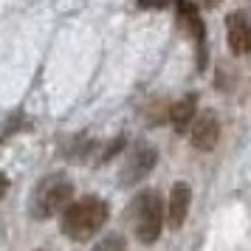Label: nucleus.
Here are the masks:
<instances>
[{
	"label": "nucleus",
	"mask_w": 251,
	"mask_h": 251,
	"mask_svg": "<svg viewBox=\"0 0 251 251\" xmlns=\"http://www.w3.org/2000/svg\"><path fill=\"white\" fill-rule=\"evenodd\" d=\"M130 223L136 231L138 243L152 246L164 231V198L158 189H144L136 195V201L130 206Z\"/></svg>",
	"instance_id": "3"
},
{
	"label": "nucleus",
	"mask_w": 251,
	"mask_h": 251,
	"mask_svg": "<svg viewBox=\"0 0 251 251\" xmlns=\"http://www.w3.org/2000/svg\"><path fill=\"white\" fill-rule=\"evenodd\" d=\"M91 251H127V243H125L122 234H107V237H102Z\"/></svg>",
	"instance_id": "10"
},
{
	"label": "nucleus",
	"mask_w": 251,
	"mask_h": 251,
	"mask_svg": "<svg viewBox=\"0 0 251 251\" xmlns=\"http://www.w3.org/2000/svg\"><path fill=\"white\" fill-rule=\"evenodd\" d=\"M217 138H220V122H217V116L212 110H203L198 116V122L192 125V130H189V141H192L195 150L209 152V150L217 147Z\"/></svg>",
	"instance_id": "6"
},
{
	"label": "nucleus",
	"mask_w": 251,
	"mask_h": 251,
	"mask_svg": "<svg viewBox=\"0 0 251 251\" xmlns=\"http://www.w3.org/2000/svg\"><path fill=\"white\" fill-rule=\"evenodd\" d=\"M74 203V183L65 172H51L43 175L28 198V212L34 220H48L54 215H65Z\"/></svg>",
	"instance_id": "2"
},
{
	"label": "nucleus",
	"mask_w": 251,
	"mask_h": 251,
	"mask_svg": "<svg viewBox=\"0 0 251 251\" xmlns=\"http://www.w3.org/2000/svg\"><path fill=\"white\" fill-rule=\"evenodd\" d=\"M226 34L231 54H237V57L251 54V20L243 12H231L226 17Z\"/></svg>",
	"instance_id": "7"
},
{
	"label": "nucleus",
	"mask_w": 251,
	"mask_h": 251,
	"mask_svg": "<svg viewBox=\"0 0 251 251\" xmlns=\"http://www.w3.org/2000/svg\"><path fill=\"white\" fill-rule=\"evenodd\" d=\"M178 23L183 25V31L195 40V46H198V62H201V68H203V59H206V25L201 20V12H198V6L189 3V0H178Z\"/></svg>",
	"instance_id": "5"
},
{
	"label": "nucleus",
	"mask_w": 251,
	"mask_h": 251,
	"mask_svg": "<svg viewBox=\"0 0 251 251\" xmlns=\"http://www.w3.org/2000/svg\"><path fill=\"white\" fill-rule=\"evenodd\" d=\"M107 223V203H104L99 195H85L76 198L68 206V212L62 215V234L76 243H88L91 237H96Z\"/></svg>",
	"instance_id": "1"
},
{
	"label": "nucleus",
	"mask_w": 251,
	"mask_h": 251,
	"mask_svg": "<svg viewBox=\"0 0 251 251\" xmlns=\"http://www.w3.org/2000/svg\"><path fill=\"white\" fill-rule=\"evenodd\" d=\"M189 203H192V189L189 183H172L170 201H167V226L170 228H181L186 223V215H189Z\"/></svg>",
	"instance_id": "8"
},
{
	"label": "nucleus",
	"mask_w": 251,
	"mask_h": 251,
	"mask_svg": "<svg viewBox=\"0 0 251 251\" xmlns=\"http://www.w3.org/2000/svg\"><path fill=\"white\" fill-rule=\"evenodd\" d=\"M198 99H195L192 93L189 96H183L181 102H175L170 107V122L172 127L178 130V133H186V130H192V125L198 122Z\"/></svg>",
	"instance_id": "9"
},
{
	"label": "nucleus",
	"mask_w": 251,
	"mask_h": 251,
	"mask_svg": "<svg viewBox=\"0 0 251 251\" xmlns=\"http://www.w3.org/2000/svg\"><path fill=\"white\" fill-rule=\"evenodd\" d=\"M144 9H164V6H170L172 0H138Z\"/></svg>",
	"instance_id": "11"
},
{
	"label": "nucleus",
	"mask_w": 251,
	"mask_h": 251,
	"mask_svg": "<svg viewBox=\"0 0 251 251\" xmlns=\"http://www.w3.org/2000/svg\"><path fill=\"white\" fill-rule=\"evenodd\" d=\"M155 161H158V150L150 147V144H138L136 150H130L125 158V167H122V183L133 186L141 178H147L155 167Z\"/></svg>",
	"instance_id": "4"
}]
</instances>
